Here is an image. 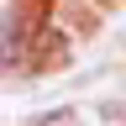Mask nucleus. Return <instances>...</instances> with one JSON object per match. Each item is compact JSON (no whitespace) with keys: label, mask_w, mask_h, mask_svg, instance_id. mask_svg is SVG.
Listing matches in <instances>:
<instances>
[]
</instances>
